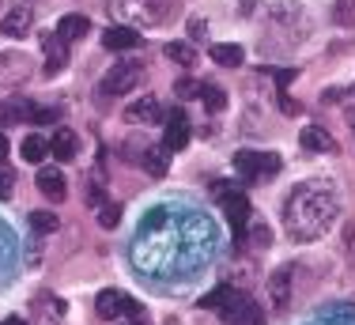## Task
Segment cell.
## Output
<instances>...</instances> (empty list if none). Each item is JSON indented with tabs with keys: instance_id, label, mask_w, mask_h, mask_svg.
<instances>
[{
	"instance_id": "4fadbf2b",
	"label": "cell",
	"mask_w": 355,
	"mask_h": 325,
	"mask_svg": "<svg viewBox=\"0 0 355 325\" xmlns=\"http://www.w3.org/2000/svg\"><path fill=\"white\" fill-rule=\"evenodd\" d=\"M35 114L38 110L31 106L27 99H19V95H12L4 102V106H0V122L4 125H19V122H35Z\"/></svg>"
},
{
	"instance_id": "5b68a950",
	"label": "cell",
	"mask_w": 355,
	"mask_h": 325,
	"mask_svg": "<svg viewBox=\"0 0 355 325\" xmlns=\"http://www.w3.org/2000/svg\"><path fill=\"white\" fill-rule=\"evenodd\" d=\"M219 204H223V216H227V224H231V231L242 238V235H246V224L253 219V208H250L246 193H234V190H231Z\"/></svg>"
},
{
	"instance_id": "9c48e42d",
	"label": "cell",
	"mask_w": 355,
	"mask_h": 325,
	"mask_svg": "<svg viewBox=\"0 0 355 325\" xmlns=\"http://www.w3.org/2000/svg\"><path fill=\"white\" fill-rule=\"evenodd\" d=\"M291 269H276L272 276H268V306H272V310H284L287 303H291Z\"/></svg>"
},
{
	"instance_id": "277c9868",
	"label": "cell",
	"mask_w": 355,
	"mask_h": 325,
	"mask_svg": "<svg viewBox=\"0 0 355 325\" xmlns=\"http://www.w3.org/2000/svg\"><path fill=\"white\" fill-rule=\"evenodd\" d=\"M137 83H140V65L137 61H121L103 76L98 91H103V95H125V91H132Z\"/></svg>"
},
{
	"instance_id": "3957f363",
	"label": "cell",
	"mask_w": 355,
	"mask_h": 325,
	"mask_svg": "<svg viewBox=\"0 0 355 325\" xmlns=\"http://www.w3.org/2000/svg\"><path fill=\"white\" fill-rule=\"evenodd\" d=\"M219 318H223V325H265L261 306L242 292H234L231 299H227V306L219 310Z\"/></svg>"
},
{
	"instance_id": "d4e9b609",
	"label": "cell",
	"mask_w": 355,
	"mask_h": 325,
	"mask_svg": "<svg viewBox=\"0 0 355 325\" xmlns=\"http://www.w3.org/2000/svg\"><path fill=\"white\" fill-rule=\"evenodd\" d=\"M246 235H250L253 246H261V250H265V246H272V231H268L265 219H250V224H246Z\"/></svg>"
},
{
	"instance_id": "f1b7e54d",
	"label": "cell",
	"mask_w": 355,
	"mask_h": 325,
	"mask_svg": "<svg viewBox=\"0 0 355 325\" xmlns=\"http://www.w3.org/2000/svg\"><path fill=\"white\" fill-rule=\"evenodd\" d=\"M333 19L340 23V27H352V23H355V0H336Z\"/></svg>"
},
{
	"instance_id": "f546056e",
	"label": "cell",
	"mask_w": 355,
	"mask_h": 325,
	"mask_svg": "<svg viewBox=\"0 0 355 325\" xmlns=\"http://www.w3.org/2000/svg\"><path fill=\"white\" fill-rule=\"evenodd\" d=\"M98 224H103L106 231L121 224V204H103V208H98Z\"/></svg>"
},
{
	"instance_id": "e0dca14e",
	"label": "cell",
	"mask_w": 355,
	"mask_h": 325,
	"mask_svg": "<svg viewBox=\"0 0 355 325\" xmlns=\"http://www.w3.org/2000/svg\"><path fill=\"white\" fill-rule=\"evenodd\" d=\"M76 148H80V140H76L72 129H57L53 136H49V156L61 159V162L76 159Z\"/></svg>"
},
{
	"instance_id": "8fae6325",
	"label": "cell",
	"mask_w": 355,
	"mask_h": 325,
	"mask_svg": "<svg viewBox=\"0 0 355 325\" xmlns=\"http://www.w3.org/2000/svg\"><path fill=\"white\" fill-rule=\"evenodd\" d=\"M38 190H42V197H49L53 204H61L64 197H69L64 174H61V170H53V167H42V170H38Z\"/></svg>"
},
{
	"instance_id": "4dcf8cb0",
	"label": "cell",
	"mask_w": 355,
	"mask_h": 325,
	"mask_svg": "<svg viewBox=\"0 0 355 325\" xmlns=\"http://www.w3.org/2000/svg\"><path fill=\"white\" fill-rule=\"evenodd\" d=\"M276 170H280V156H276V151H265L257 162V178H272Z\"/></svg>"
},
{
	"instance_id": "7c38bea8",
	"label": "cell",
	"mask_w": 355,
	"mask_h": 325,
	"mask_svg": "<svg viewBox=\"0 0 355 325\" xmlns=\"http://www.w3.org/2000/svg\"><path fill=\"white\" fill-rule=\"evenodd\" d=\"M31 76V61L23 53H0V83H19Z\"/></svg>"
},
{
	"instance_id": "83f0119b",
	"label": "cell",
	"mask_w": 355,
	"mask_h": 325,
	"mask_svg": "<svg viewBox=\"0 0 355 325\" xmlns=\"http://www.w3.org/2000/svg\"><path fill=\"white\" fill-rule=\"evenodd\" d=\"M200 95H205V106L212 110V114H219V110L227 106V95L216 88V83H205V88H200Z\"/></svg>"
},
{
	"instance_id": "4316f807",
	"label": "cell",
	"mask_w": 355,
	"mask_h": 325,
	"mask_svg": "<svg viewBox=\"0 0 355 325\" xmlns=\"http://www.w3.org/2000/svg\"><path fill=\"white\" fill-rule=\"evenodd\" d=\"M231 295H234V288H231V284H219L216 292H208L205 299H200V306H205V310H223Z\"/></svg>"
},
{
	"instance_id": "e575fe53",
	"label": "cell",
	"mask_w": 355,
	"mask_h": 325,
	"mask_svg": "<svg viewBox=\"0 0 355 325\" xmlns=\"http://www.w3.org/2000/svg\"><path fill=\"white\" fill-rule=\"evenodd\" d=\"M291 80H295V68H284V72H276V83H280V91H284Z\"/></svg>"
},
{
	"instance_id": "484cf974",
	"label": "cell",
	"mask_w": 355,
	"mask_h": 325,
	"mask_svg": "<svg viewBox=\"0 0 355 325\" xmlns=\"http://www.w3.org/2000/svg\"><path fill=\"white\" fill-rule=\"evenodd\" d=\"M31 227H35L38 235H49V231L61 227V219H57L49 208H38V212H31Z\"/></svg>"
},
{
	"instance_id": "74e56055",
	"label": "cell",
	"mask_w": 355,
	"mask_h": 325,
	"mask_svg": "<svg viewBox=\"0 0 355 325\" xmlns=\"http://www.w3.org/2000/svg\"><path fill=\"white\" fill-rule=\"evenodd\" d=\"M129 325H144V322H129Z\"/></svg>"
},
{
	"instance_id": "d6986e66",
	"label": "cell",
	"mask_w": 355,
	"mask_h": 325,
	"mask_svg": "<svg viewBox=\"0 0 355 325\" xmlns=\"http://www.w3.org/2000/svg\"><path fill=\"white\" fill-rule=\"evenodd\" d=\"M19 156L27 159V162H46V159H49V140H46V136H38V133L23 136V144H19Z\"/></svg>"
},
{
	"instance_id": "603a6c76",
	"label": "cell",
	"mask_w": 355,
	"mask_h": 325,
	"mask_svg": "<svg viewBox=\"0 0 355 325\" xmlns=\"http://www.w3.org/2000/svg\"><path fill=\"white\" fill-rule=\"evenodd\" d=\"M257 162H261L257 151H239V156H234V170H239L242 182H253V178H257Z\"/></svg>"
},
{
	"instance_id": "8992f818",
	"label": "cell",
	"mask_w": 355,
	"mask_h": 325,
	"mask_svg": "<svg viewBox=\"0 0 355 325\" xmlns=\"http://www.w3.org/2000/svg\"><path fill=\"white\" fill-rule=\"evenodd\" d=\"M42 53H46V76L64 72V65H69V42H64L57 31L42 34Z\"/></svg>"
},
{
	"instance_id": "d6a6232c",
	"label": "cell",
	"mask_w": 355,
	"mask_h": 325,
	"mask_svg": "<svg viewBox=\"0 0 355 325\" xmlns=\"http://www.w3.org/2000/svg\"><path fill=\"white\" fill-rule=\"evenodd\" d=\"M12 185H15V174L0 167V201H8V197H12Z\"/></svg>"
},
{
	"instance_id": "9a60e30c",
	"label": "cell",
	"mask_w": 355,
	"mask_h": 325,
	"mask_svg": "<svg viewBox=\"0 0 355 325\" xmlns=\"http://www.w3.org/2000/svg\"><path fill=\"white\" fill-rule=\"evenodd\" d=\"M159 114H163V110H159V102L151 99V95H144L140 102H132V106L125 110V122H132V125H155Z\"/></svg>"
},
{
	"instance_id": "ffe728a7",
	"label": "cell",
	"mask_w": 355,
	"mask_h": 325,
	"mask_svg": "<svg viewBox=\"0 0 355 325\" xmlns=\"http://www.w3.org/2000/svg\"><path fill=\"white\" fill-rule=\"evenodd\" d=\"M140 162H144V170H148L151 178H163L166 170H171V156L163 151V144H159V148H144Z\"/></svg>"
},
{
	"instance_id": "cb8c5ba5",
	"label": "cell",
	"mask_w": 355,
	"mask_h": 325,
	"mask_svg": "<svg viewBox=\"0 0 355 325\" xmlns=\"http://www.w3.org/2000/svg\"><path fill=\"white\" fill-rule=\"evenodd\" d=\"M163 53L171 57L174 65H193V61H197V49H193L189 42H166Z\"/></svg>"
},
{
	"instance_id": "836d02e7",
	"label": "cell",
	"mask_w": 355,
	"mask_h": 325,
	"mask_svg": "<svg viewBox=\"0 0 355 325\" xmlns=\"http://www.w3.org/2000/svg\"><path fill=\"white\" fill-rule=\"evenodd\" d=\"M205 31H208L205 19H189V38H205Z\"/></svg>"
},
{
	"instance_id": "1f68e13d",
	"label": "cell",
	"mask_w": 355,
	"mask_h": 325,
	"mask_svg": "<svg viewBox=\"0 0 355 325\" xmlns=\"http://www.w3.org/2000/svg\"><path fill=\"white\" fill-rule=\"evenodd\" d=\"M174 91H178L182 99H200V83H197V80H178Z\"/></svg>"
},
{
	"instance_id": "d590c367",
	"label": "cell",
	"mask_w": 355,
	"mask_h": 325,
	"mask_svg": "<svg viewBox=\"0 0 355 325\" xmlns=\"http://www.w3.org/2000/svg\"><path fill=\"white\" fill-rule=\"evenodd\" d=\"M4 159H8V136L0 133V162H4Z\"/></svg>"
},
{
	"instance_id": "6da1fadb",
	"label": "cell",
	"mask_w": 355,
	"mask_h": 325,
	"mask_svg": "<svg viewBox=\"0 0 355 325\" xmlns=\"http://www.w3.org/2000/svg\"><path fill=\"white\" fill-rule=\"evenodd\" d=\"M212 227L193 212L155 208L132 238V265L148 276H178L208 261Z\"/></svg>"
},
{
	"instance_id": "52a82bcc",
	"label": "cell",
	"mask_w": 355,
	"mask_h": 325,
	"mask_svg": "<svg viewBox=\"0 0 355 325\" xmlns=\"http://www.w3.org/2000/svg\"><path fill=\"white\" fill-rule=\"evenodd\" d=\"M117 12L129 15V19H144L155 23L166 15V0H117Z\"/></svg>"
},
{
	"instance_id": "ba28073f",
	"label": "cell",
	"mask_w": 355,
	"mask_h": 325,
	"mask_svg": "<svg viewBox=\"0 0 355 325\" xmlns=\"http://www.w3.org/2000/svg\"><path fill=\"white\" fill-rule=\"evenodd\" d=\"M185 144H189V117L182 110H174L166 129H163V151H182Z\"/></svg>"
},
{
	"instance_id": "7402d4cb",
	"label": "cell",
	"mask_w": 355,
	"mask_h": 325,
	"mask_svg": "<svg viewBox=\"0 0 355 325\" xmlns=\"http://www.w3.org/2000/svg\"><path fill=\"white\" fill-rule=\"evenodd\" d=\"M242 46H231V42H219V46H212V61L223 65V68H239L242 65Z\"/></svg>"
},
{
	"instance_id": "2e32d148",
	"label": "cell",
	"mask_w": 355,
	"mask_h": 325,
	"mask_svg": "<svg viewBox=\"0 0 355 325\" xmlns=\"http://www.w3.org/2000/svg\"><path fill=\"white\" fill-rule=\"evenodd\" d=\"M299 140H302V148H306V151H318V156H321V151H336V140L329 136V129H321V125H302Z\"/></svg>"
},
{
	"instance_id": "ac0fdd59",
	"label": "cell",
	"mask_w": 355,
	"mask_h": 325,
	"mask_svg": "<svg viewBox=\"0 0 355 325\" xmlns=\"http://www.w3.org/2000/svg\"><path fill=\"white\" fill-rule=\"evenodd\" d=\"M103 46L106 49H137L140 46V34L132 31V27H106V34H103Z\"/></svg>"
},
{
	"instance_id": "7a4b0ae2",
	"label": "cell",
	"mask_w": 355,
	"mask_h": 325,
	"mask_svg": "<svg viewBox=\"0 0 355 325\" xmlns=\"http://www.w3.org/2000/svg\"><path fill=\"white\" fill-rule=\"evenodd\" d=\"M336 224V193L329 182H302L284 201V227L299 242H314Z\"/></svg>"
},
{
	"instance_id": "30bf717a",
	"label": "cell",
	"mask_w": 355,
	"mask_h": 325,
	"mask_svg": "<svg viewBox=\"0 0 355 325\" xmlns=\"http://www.w3.org/2000/svg\"><path fill=\"white\" fill-rule=\"evenodd\" d=\"M31 23H35V12H31L27 4H15L12 12L0 19V34H4V38H23V34L31 31Z\"/></svg>"
},
{
	"instance_id": "5bb4252c",
	"label": "cell",
	"mask_w": 355,
	"mask_h": 325,
	"mask_svg": "<svg viewBox=\"0 0 355 325\" xmlns=\"http://www.w3.org/2000/svg\"><path fill=\"white\" fill-rule=\"evenodd\" d=\"M125 303H129V295H121V292H98L95 299V310H98V318H106V322H117L125 314Z\"/></svg>"
},
{
	"instance_id": "8d00e7d4",
	"label": "cell",
	"mask_w": 355,
	"mask_h": 325,
	"mask_svg": "<svg viewBox=\"0 0 355 325\" xmlns=\"http://www.w3.org/2000/svg\"><path fill=\"white\" fill-rule=\"evenodd\" d=\"M4 325H27V322H23V318H8Z\"/></svg>"
},
{
	"instance_id": "44dd1931",
	"label": "cell",
	"mask_w": 355,
	"mask_h": 325,
	"mask_svg": "<svg viewBox=\"0 0 355 325\" xmlns=\"http://www.w3.org/2000/svg\"><path fill=\"white\" fill-rule=\"evenodd\" d=\"M87 31H91L87 15H64V19L57 23V34H61L64 42H76V38H83Z\"/></svg>"
}]
</instances>
